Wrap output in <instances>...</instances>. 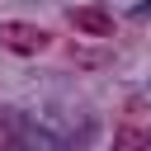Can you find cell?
Segmentation results:
<instances>
[{
	"label": "cell",
	"mask_w": 151,
	"mask_h": 151,
	"mask_svg": "<svg viewBox=\"0 0 151 151\" xmlns=\"http://www.w3.org/2000/svg\"><path fill=\"white\" fill-rule=\"evenodd\" d=\"M71 28L85 33V38H113V14L85 5V9H71Z\"/></svg>",
	"instance_id": "7a4b0ae2"
},
{
	"label": "cell",
	"mask_w": 151,
	"mask_h": 151,
	"mask_svg": "<svg viewBox=\"0 0 151 151\" xmlns=\"http://www.w3.org/2000/svg\"><path fill=\"white\" fill-rule=\"evenodd\" d=\"M113 151H151V137L137 127V123H123L113 132Z\"/></svg>",
	"instance_id": "3957f363"
},
{
	"label": "cell",
	"mask_w": 151,
	"mask_h": 151,
	"mask_svg": "<svg viewBox=\"0 0 151 151\" xmlns=\"http://www.w3.org/2000/svg\"><path fill=\"white\" fill-rule=\"evenodd\" d=\"M47 28H38V24H24V19H0V47L5 52H14V57H38V52H47Z\"/></svg>",
	"instance_id": "6da1fadb"
},
{
	"label": "cell",
	"mask_w": 151,
	"mask_h": 151,
	"mask_svg": "<svg viewBox=\"0 0 151 151\" xmlns=\"http://www.w3.org/2000/svg\"><path fill=\"white\" fill-rule=\"evenodd\" d=\"M9 142H14V123L0 113V151H9Z\"/></svg>",
	"instance_id": "277c9868"
}]
</instances>
